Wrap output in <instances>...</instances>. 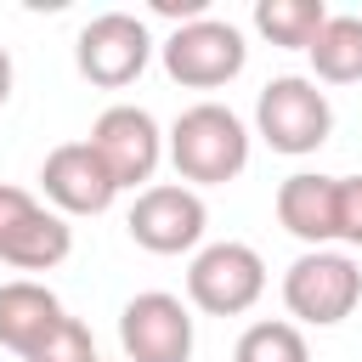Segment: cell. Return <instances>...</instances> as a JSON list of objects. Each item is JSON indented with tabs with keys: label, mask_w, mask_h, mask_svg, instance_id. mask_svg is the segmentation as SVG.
<instances>
[{
	"label": "cell",
	"mask_w": 362,
	"mask_h": 362,
	"mask_svg": "<svg viewBox=\"0 0 362 362\" xmlns=\"http://www.w3.org/2000/svg\"><path fill=\"white\" fill-rule=\"evenodd\" d=\"M334 11L322 0H255V28L283 51H311Z\"/></svg>",
	"instance_id": "5bb4252c"
},
{
	"label": "cell",
	"mask_w": 362,
	"mask_h": 362,
	"mask_svg": "<svg viewBox=\"0 0 362 362\" xmlns=\"http://www.w3.org/2000/svg\"><path fill=\"white\" fill-rule=\"evenodd\" d=\"M11 102V51L0 45V107Z\"/></svg>",
	"instance_id": "ac0fdd59"
},
{
	"label": "cell",
	"mask_w": 362,
	"mask_h": 362,
	"mask_svg": "<svg viewBox=\"0 0 362 362\" xmlns=\"http://www.w3.org/2000/svg\"><path fill=\"white\" fill-rule=\"evenodd\" d=\"M164 153L175 164V175L198 192V187H226L249 170V124L226 107V102H192L175 113Z\"/></svg>",
	"instance_id": "6da1fadb"
},
{
	"label": "cell",
	"mask_w": 362,
	"mask_h": 362,
	"mask_svg": "<svg viewBox=\"0 0 362 362\" xmlns=\"http://www.w3.org/2000/svg\"><path fill=\"white\" fill-rule=\"evenodd\" d=\"M40 187H45L57 215H107L113 198H119V181L107 175V164L90 141L51 147L45 164H40Z\"/></svg>",
	"instance_id": "30bf717a"
},
{
	"label": "cell",
	"mask_w": 362,
	"mask_h": 362,
	"mask_svg": "<svg viewBox=\"0 0 362 362\" xmlns=\"http://www.w3.org/2000/svg\"><path fill=\"white\" fill-rule=\"evenodd\" d=\"M90 147L102 153V164H107V175L119 181V192H124V187H141V192H147V181H153V170H158V158H164V130H158V119H153L147 107L113 102V107L96 113Z\"/></svg>",
	"instance_id": "9c48e42d"
},
{
	"label": "cell",
	"mask_w": 362,
	"mask_h": 362,
	"mask_svg": "<svg viewBox=\"0 0 362 362\" xmlns=\"http://www.w3.org/2000/svg\"><path fill=\"white\" fill-rule=\"evenodd\" d=\"M164 57V74L187 90H215V85H232L249 62V45L232 23L221 17H198V23H175V34L158 45Z\"/></svg>",
	"instance_id": "5b68a950"
},
{
	"label": "cell",
	"mask_w": 362,
	"mask_h": 362,
	"mask_svg": "<svg viewBox=\"0 0 362 362\" xmlns=\"http://www.w3.org/2000/svg\"><path fill=\"white\" fill-rule=\"evenodd\" d=\"M339 243L362 249V175H339V209H334Z\"/></svg>",
	"instance_id": "e0dca14e"
},
{
	"label": "cell",
	"mask_w": 362,
	"mask_h": 362,
	"mask_svg": "<svg viewBox=\"0 0 362 362\" xmlns=\"http://www.w3.org/2000/svg\"><path fill=\"white\" fill-rule=\"evenodd\" d=\"M147 62H153V34L130 11H102L74 40V68L102 90H124L130 79H141Z\"/></svg>",
	"instance_id": "8992f818"
},
{
	"label": "cell",
	"mask_w": 362,
	"mask_h": 362,
	"mask_svg": "<svg viewBox=\"0 0 362 362\" xmlns=\"http://www.w3.org/2000/svg\"><path fill=\"white\" fill-rule=\"evenodd\" d=\"M266 294V260L260 249L226 238V243H204L187 266V300L204 317H243L255 311V300Z\"/></svg>",
	"instance_id": "277c9868"
},
{
	"label": "cell",
	"mask_w": 362,
	"mask_h": 362,
	"mask_svg": "<svg viewBox=\"0 0 362 362\" xmlns=\"http://www.w3.org/2000/svg\"><path fill=\"white\" fill-rule=\"evenodd\" d=\"M232 362H311L305 351V334L283 317H266V322H249L232 345Z\"/></svg>",
	"instance_id": "9a60e30c"
},
{
	"label": "cell",
	"mask_w": 362,
	"mask_h": 362,
	"mask_svg": "<svg viewBox=\"0 0 362 362\" xmlns=\"http://www.w3.org/2000/svg\"><path fill=\"white\" fill-rule=\"evenodd\" d=\"M23 362H102V356H96L90 328H85L79 317H62V322H57V328H51V334L23 356Z\"/></svg>",
	"instance_id": "2e32d148"
},
{
	"label": "cell",
	"mask_w": 362,
	"mask_h": 362,
	"mask_svg": "<svg viewBox=\"0 0 362 362\" xmlns=\"http://www.w3.org/2000/svg\"><path fill=\"white\" fill-rule=\"evenodd\" d=\"M124 226L147 255H198L209 209L187 181H153L147 192H136Z\"/></svg>",
	"instance_id": "52a82bcc"
},
{
	"label": "cell",
	"mask_w": 362,
	"mask_h": 362,
	"mask_svg": "<svg viewBox=\"0 0 362 362\" xmlns=\"http://www.w3.org/2000/svg\"><path fill=\"white\" fill-rule=\"evenodd\" d=\"M119 351L124 362H192V311L181 294L147 288L130 294L119 311Z\"/></svg>",
	"instance_id": "ba28073f"
},
{
	"label": "cell",
	"mask_w": 362,
	"mask_h": 362,
	"mask_svg": "<svg viewBox=\"0 0 362 362\" xmlns=\"http://www.w3.org/2000/svg\"><path fill=\"white\" fill-rule=\"evenodd\" d=\"M283 305L294 317V328H334L362 305V272L351 255L339 249H305L288 272H283Z\"/></svg>",
	"instance_id": "3957f363"
},
{
	"label": "cell",
	"mask_w": 362,
	"mask_h": 362,
	"mask_svg": "<svg viewBox=\"0 0 362 362\" xmlns=\"http://www.w3.org/2000/svg\"><path fill=\"white\" fill-rule=\"evenodd\" d=\"M255 136H260L272 153L305 158V153H317V147L334 136V107H328V96L317 90V79H305V74H277V79H266V90H260V102H255Z\"/></svg>",
	"instance_id": "7a4b0ae2"
},
{
	"label": "cell",
	"mask_w": 362,
	"mask_h": 362,
	"mask_svg": "<svg viewBox=\"0 0 362 362\" xmlns=\"http://www.w3.org/2000/svg\"><path fill=\"white\" fill-rule=\"evenodd\" d=\"M62 317H68V311H62V300H57L45 283H34V277L0 283V345H6L11 356H28Z\"/></svg>",
	"instance_id": "7c38bea8"
},
{
	"label": "cell",
	"mask_w": 362,
	"mask_h": 362,
	"mask_svg": "<svg viewBox=\"0 0 362 362\" xmlns=\"http://www.w3.org/2000/svg\"><path fill=\"white\" fill-rule=\"evenodd\" d=\"M305 57H311V74H317L322 85H356V79H362V17L334 11Z\"/></svg>",
	"instance_id": "4fadbf2b"
},
{
	"label": "cell",
	"mask_w": 362,
	"mask_h": 362,
	"mask_svg": "<svg viewBox=\"0 0 362 362\" xmlns=\"http://www.w3.org/2000/svg\"><path fill=\"white\" fill-rule=\"evenodd\" d=\"M334 209H339V175L294 170L288 181H277V226H283L288 238H300L305 249H328V243H339Z\"/></svg>",
	"instance_id": "8fae6325"
}]
</instances>
